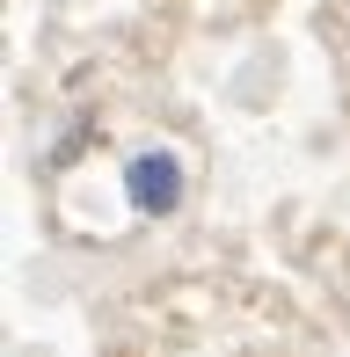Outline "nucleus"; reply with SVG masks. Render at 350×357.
Returning <instances> with one entry per match:
<instances>
[{"mask_svg": "<svg viewBox=\"0 0 350 357\" xmlns=\"http://www.w3.org/2000/svg\"><path fill=\"white\" fill-rule=\"evenodd\" d=\"M124 197H132L146 219L175 212V204H183V160L161 153V146H153V153H132L124 160Z\"/></svg>", "mask_w": 350, "mask_h": 357, "instance_id": "obj_1", "label": "nucleus"}]
</instances>
